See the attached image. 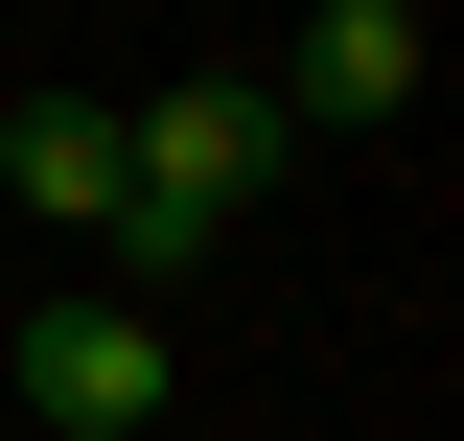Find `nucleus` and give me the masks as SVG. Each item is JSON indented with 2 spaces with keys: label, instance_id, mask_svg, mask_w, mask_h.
<instances>
[{
  "label": "nucleus",
  "instance_id": "obj_1",
  "mask_svg": "<svg viewBox=\"0 0 464 441\" xmlns=\"http://www.w3.org/2000/svg\"><path fill=\"white\" fill-rule=\"evenodd\" d=\"M116 186H140V210H186V232H232L256 186H279V93H256V70H186V93H116Z\"/></svg>",
  "mask_w": 464,
  "mask_h": 441
},
{
  "label": "nucleus",
  "instance_id": "obj_5",
  "mask_svg": "<svg viewBox=\"0 0 464 441\" xmlns=\"http://www.w3.org/2000/svg\"><path fill=\"white\" fill-rule=\"evenodd\" d=\"M372 24H441V0H372Z\"/></svg>",
  "mask_w": 464,
  "mask_h": 441
},
{
  "label": "nucleus",
  "instance_id": "obj_2",
  "mask_svg": "<svg viewBox=\"0 0 464 441\" xmlns=\"http://www.w3.org/2000/svg\"><path fill=\"white\" fill-rule=\"evenodd\" d=\"M0 395L47 441H140L186 395V348H163V302H24V348H0Z\"/></svg>",
  "mask_w": 464,
  "mask_h": 441
},
{
  "label": "nucleus",
  "instance_id": "obj_3",
  "mask_svg": "<svg viewBox=\"0 0 464 441\" xmlns=\"http://www.w3.org/2000/svg\"><path fill=\"white\" fill-rule=\"evenodd\" d=\"M256 93H279V140H348V116H418V24L325 0V24H302V70H256Z\"/></svg>",
  "mask_w": 464,
  "mask_h": 441
},
{
  "label": "nucleus",
  "instance_id": "obj_4",
  "mask_svg": "<svg viewBox=\"0 0 464 441\" xmlns=\"http://www.w3.org/2000/svg\"><path fill=\"white\" fill-rule=\"evenodd\" d=\"M0 210L24 232H116V93H24L0 116Z\"/></svg>",
  "mask_w": 464,
  "mask_h": 441
}]
</instances>
